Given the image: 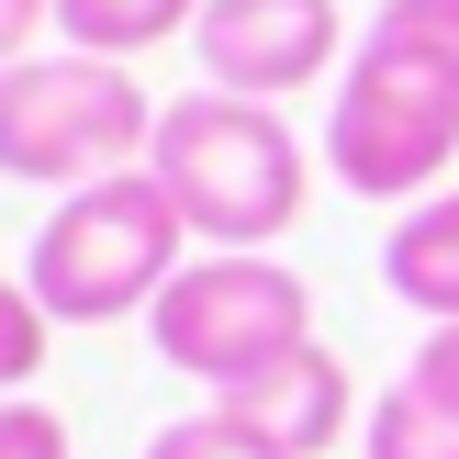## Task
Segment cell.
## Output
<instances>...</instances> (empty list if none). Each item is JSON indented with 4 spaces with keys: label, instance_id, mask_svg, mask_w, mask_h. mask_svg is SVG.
Masks as SVG:
<instances>
[{
    "label": "cell",
    "instance_id": "30bf717a",
    "mask_svg": "<svg viewBox=\"0 0 459 459\" xmlns=\"http://www.w3.org/2000/svg\"><path fill=\"white\" fill-rule=\"evenodd\" d=\"M359 459H459V403L393 381V393L359 415Z\"/></svg>",
    "mask_w": 459,
    "mask_h": 459
},
{
    "label": "cell",
    "instance_id": "ba28073f",
    "mask_svg": "<svg viewBox=\"0 0 459 459\" xmlns=\"http://www.w3.org/2000/svg\"><path fill=\"white\" fill-rule=\"evenodd\" d=\"M381 291L415 303L426 325H459V191L403 202V224L381 236Z\"/></svg>",
    "mask_w": 459,
    "mask_h": 459
},
{
    "label": "cell",
    "instance_id": "7a4b0ae2",
    "mask_svg": "<svg viewBox=\"0 0 459 459\" xmlns=\"http://www.w3.org/2000/svg\"><path fill=\"white\" fill-rule=\"evenodd\" d=\"M459 157V45H426L370 12L325 101V179L359 202H426Z\"/></svg>",
    "mask_w": 459,
    "mask_h": 459
},
{
    "label": "cell",
    "instance_id": "9c48e42d",
    "mask_svg": "<svg viewBox=\"0 0 459 459\" xmlns=\"http://www.w3.org/2000/svg\"><path fill=\"white\" fill-rule=\"evenodd\" d=\"M202 0H56V45H79V56H146V45L191 34Z\"/></svg>",
    "mask_w": 459,
    "mask_h": 459
},
{
    "label": "cell",
    "instance_id": "8fae6325",
    "mask_svg": "<svg viewBox=\"0 0 459 459\" xmlns=\"http://www.w3.org/2000/svg\"><path fill=\"white\" fill-rule=\"evenodd\" d=\"M45 348H56V325H45L34 281H12V269H0V403H12V393H34Z\"/></svg>",
    "mask_w": 459,
    "mask_h": 459
},
{
    "label": "cell",
    "instance_id": "7c38bea8",
    "mask_svg": "<svg viewBox=\"0 0 459 459\" xmlns=\"http://www.w3.org/2000/svg\"><path fill=\"white\" fill-rule=\"evenodd\" d=\"M146 459H281L258 437L247 415H224V403H202V415H179V426H157L146 437Z\"/></svg>",
    "mask_w": 459,
    "mask_h": 459
},
{
    "label": "cell",
    "instance_id": "5bb4252c",
    "mask_svg": "<svg viewBox=\"0 0 459 459\" xmlns=\"http://www.w3.org/2000/svg\"><path fill=\"white\" fill-rule=\"evenodd\" d=\"M415 393H437V403H459V325H426V348H415Z\"/></svg>",
    "mask_w": 459,
    "mask_h": 459
},
{
    "label": "cell",
    "instance_id": "9a60e30c",
    "mask_svg": "<svg viewBox=\"0 0 459 459\" xmlns=\"http://www.w3.org/2000/svg\"><path fill=\"white\" fill-rule=\"evenodd\" d=\"M56 22V0H0V67H22L34 56V34Z\"/></svg>",
    "mask_w": 459,
    "mask_h": 459
},
{
    "label": "cell",
    "instance_id": "5b68a950",
    "mask_svg": "<svg viewBox=\"0 0 459 459\" xmlns=\"http://www.w3.org/2000/svg\"><path fill=\"white\" fill-rule=\"evenodd\" d=\"M146 336H157V359H169L179 381L236 393L247 370H269V359H291L314 336V291H303V269L269 258V247H202V258L157 291Z\"/></svg>",
    "mask_w": 459,
    "mask_h": 459
},
{
    "label": "cell",
    "instance_id": "277c9868",
    "mask_svg": "<svg viewBox=\"0 0 459 459\" xmlns=\"http://www.w3.org/2000/svg\"><path fill=\"white\" fill-rule=\"evenodd\" d=\"M157 112L146 79L112 56H79V45H34L22 67H0V179L22 191H90V179L146 169Z\"/></svg>",
    "mask_w": 459,
    "mask_h": 459
},
{
    "label": "cell",
    "instance_id": "3957f363",
    "mask_svg": "<svg viewBox=\"0 0 459 459\" xmlns=\"http://www.w3.org/2000/svg\"><path fill=\"white\" fill-rule=\"evenodd\" d=\"M191 269V224L157 191V169L90 179L22 247V281H34L45 325H124V314H157V291Z\"/></svg>",
    "mask_w": 459,
    "mask_h": 459
},
{
    "label": "cell",
    "instance_id": "52a82bcc",
    "mask_svg": "<svg viewBox=\"0 0 459 459\" xmlns=\"http://www.w3.org/2000/svg\"><path fill=\"white\" fill-rule=\"evenodd\" d=\"M213 403H224V415H247V426H258V437L281 448V459H325V448L359 426V381H348V359H336L325 336H303L291 359L247 370L236 393H213Z\"/></svg>",
    "mask_w": 459,
    "mask_h": 459
},
{
    "label": "cell",
    "instance_id": "4fadbf2b",
    "mask_svg": "<svg viewBox=\"0 0 459 459\" xmlns=\"http://www.w3.org/2000/svg\"><path fill=\"white\" fill-rule=\"evenodd\" d=\"M0 459H79V448H67V415L34 403V393H12V403H0Z\"/></svg>",
    "mask_w": 459,
    "mask_h": 459
},
{
    "label": "cell",
    "instance_id": "6da1fadb",
    "mask_svg": "<svg viewBox=\"0 0 459 459\" xmlns=\"http://www.w3.org/2000/svg\"><path fill=\"white\" fill-rule=\"evenodd\" d=\"M157 191L179 202L191 247H281L314 202V157L281 124V101H236V90H179L157 101L146 146Z\"/></svg>",
    "mask_w": 459,
    "mask_h": 459
},
{
    "label": "cell",
    "instance_id": "8992f818",
    "mask_svg": "<svg viewBox=\"0 0 459 459\" xmlns=\"http://www.w3.org/2000/svg\"><path fill=\"white\" fill-rule=\"evenodd\" d=\"M191 56H202V90L291 101L325 67H348V22H336V0H202Z\"/></svg>",
    "mask_w": 459,
    "mask_h": 459
}]
</instances>
